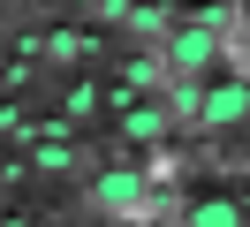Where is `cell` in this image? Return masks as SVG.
<instances>
[{"mask_svg": "<svg viewBox=\"0 0 250 227\" xmlns=\"http://www.w3.org/2000/svg\"><path fill=\"white\" fill-rule=\"evenodd\" d=\"M243 114H250V91H243V76H220L212 91H205V129H243Z\"/></svg>", "mask_w": 250, "mask_h": 227, "instance_id": "2", "label": "cell"}, {"mask_svg": "<svg viewBox=\"0 0 250 227\" xmlns=\"http://www.w3.org/2000/svg\"><path fill=\"white\" fill-rule=\"evenodd\" d=\"M189 227H243V205L235 197H197L189 205Z\"/></svg>", "mask_w": 250, "mask_h": 227, "instance_id": "4", "label": "cell"}, {"mask_svg": "<svg viewBox=\"0 0 250 227\" xmlns=\"http://www.w3.org/2000/svg\"><path fill=\"white\" fill-rule=\"evenodd\" d=\"M159 38H167V45H159V61H167V68H182V76H212L220 68V30H205V23H182V30H159Z\"/></svg>", "mask_w": 250, "mask_h": 227, "instance_id": "1", "label": "cell"}, {"mask_svg": "<svg viewBox=\"0 0 250 227\" xmlns=\"http://www.w3.org/2000/svg\"><path fill=\"white\" fill-rule=\"evenodd\" d=\"M167 129V114H152V106H137V114H129V136H159Z\"/></svg>", "mask_w": 250, "mask_h": 227, "instance_id": "5", "label": "cell"}, {"mask_svg": "<svg viewBox=\"0 0 250 227\" xmlns=\"http://www.w3.org/2000/svg\"><path fill=\"white\" fill-rule=\"evenodd\" d=\"M137 197H144V182H137V174H122V166H106V174L91 182V205L106 212V220H129V212H137Z\"/></svg>", "mask_w": 250, "mask_h": 227, "instance_id": "3", "label": "cell"}]
</instances>
